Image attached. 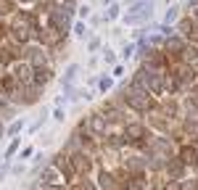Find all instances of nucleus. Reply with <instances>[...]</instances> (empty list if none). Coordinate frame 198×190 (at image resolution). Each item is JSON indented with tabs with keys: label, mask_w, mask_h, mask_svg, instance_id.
Masks as SVG:
<instances>
[{
	"label": "nucleus",
	"mask_w": 198,
	"mask_h": 190,
	"mask_svg": "<svg viewBox=\"0 0 198 190\" xmlns=\"http://www.w3.org/2000/svg\"><path fill=\"white\" fill-rule=\"evenodd\" d=\"M74 32H77L79 37H85V34H87V29H85V24H77V29H74Z\"/></svg>",
	"instance_id": "1"
},
{
	"label": "nucleus",
	"mask_w": 198,
	"mask_h": 190,
	"mask_svg": "<svg viewBox=\"0 0 198 190\" xmlns=\"http://www.w3.org/2000/svg\"><path fill=\"white\" fill-rule=\"evenodd\" d=\"M19 130H21V122H13V124H11V130H8V132H11V135H16Z\"/></svg>",
	"instance_id": "2"
},
{
	"label": "nucleus",
	"mask_w": 198,
	"mask_h": 190,
	"mask_svg": "<svg viewBox=\"0 0 198 190\" xmlns=\"http://www.w3.org/2000/svg\"><path fill=\"white\" fill-rule=\"evenodd\" d=\"M16 145H19V143H11V145H8V151H6V156H8V158L13 156V151H16Z\"/></svg>",
	"instance_id": "3"
},
{
	"label": "nucleus",
	"mask_w": 198,
	"mask_h": 190,
	"mask_svg": "<svg viewBox=\"0 0 198 190\" xmlns=\"http://www.w3.org/2000/svg\"><path fill=\"white\" fill-rule=\"evenodd\" d=\"M74 74H77V66H69V72H66V79H72Z\"/></svg>",
	"instance_id": "4"
},
{
	"label": "nucleus",
	"mask_w": 198,
	"mask_h": 190,
	"mask_svg": "<svg viewBox=\"0 0 198 190\" xmlns=\"http://www.w3.org/2000/svg\"><path fill=\"white\" fill-rule=\"evenodd\" d=\"M3 177H6V166H3V169H0V180H3Z\"/></svg>",
	"instance_id": "5"
}]
</instances>
